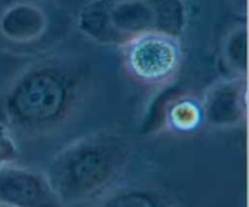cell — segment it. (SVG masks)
Listing matches in <instances>:
<instances>
[{"label":"cell","mask_w":249,"mask_h":207,"mask_svg":"<svg viewBox=\"0 0 249 207\" xmlns=\"http://www.w3.org/2000/svg\"><path fill=\"white\" fill-rule=\"evenodd\" d=\"M83 78L74 65L44 62L16 78L4 97V113L12 127L44 132L63 123L79 102Z\"/></svg>","instance_id":"1"},{"label":"cell","mask_w":249,"mask_h":207,"mask_svg":"<svg viewBox=\"0 0 249 207\" xmlns=\"http://www.w3.org/2000/svg\"><path fill=\"white\" fill-rule=\"evenodd\" d=\"M186 22L182 0H91L78 16V27L88 38L116 46L151 35L178 39Z\"/></svg>","instance_id":"2"},{"label":"cell","mask_w":249,"mask_h":207,"mask_svg":"<svg viewBox=\"0 0 249 207\" xmlns=\"http://www.w3.org/2000/svg\"><path fill=\"white\" fill-rule=\"evenodd\" d=\"M129 148L117 133L96 132L61 150L48 171L49 183L58 201L74 204L99 195L119 177Z\"/></svg>","instance_id":"3"},{"label":"cell","mask_w":249,"mask_h":207,"mask_svg":"<svg viewBox=\"0 0 249 207\" xmlns=\"http://www.w3.org/2000/svg\"><path fill=\"white\" fill-rule=\"evenodd\" d=\"M124 64L134 79L148 85L167 81L177 73L181 51L177 39L151 35L124 46Z\"/></svg>","instance_id":"4"},{"label":"cell","mask_w":249,"mask_h":207,"mask_svg":"<svg viewBox=\"0 0 249 207\" xmlns=\"http://www.w3.org/2000/svg\"><path fill=\"white\" fill-rule=\"evenodd\" d=\"M0 203L14 207H60L46 176L16 167H0Z\"/></svg>","instance_id":"5"},{"label":"cell","mask_w":249,"mask_h":207,"mask_svg":"<svg viewBox=\"0 0 249 207\" xmlns=\"http://www.w3.org/2000/svg\"><path fill=\"white\" fill-rule=\"evenodd\" d=\"M201 111L207 123L216 127H230L245 120L247 115L246 75L213 85L204 97Z\"/></svg>","instance_id":"6"},{"label":"cell","mask_w":249,"mask_h":207,"mask_svg":"<svg viewBox=\"0 0 249 207\" xmlns=\"http://www.w3.org/2000/svg\"><path fill=\"white\" fill-rule=\"evenodd\" d=\"M48 28V18L39 6L15 2L0 12V38L11 44H29L40 39Z\"/></svg>","instance_id":"7"},{"label":"cell","mask_w":249,"mask_h":207,"mask_svg":"<svg viewBox=\"0 0 249 207\" xmlns=\"http://www.w3.org/2000/svg\"><path fill=\"white\" fill-rule=\"evenodd\" d=\"M169 118L170 123L178 130H192L201 121V107L197 106L194 101L184 99L172 107Z\"/></svg>","instance_id":"8"},{"label":"cell","mask_w":249,"mask_h":207,"mask_svg":"<svg viewBox=\"0 0 249 207\" xmlns=\"http://www.w3.org/2000/svg\"><path fill=\"white\" fill-rule=\"evenodd\" d=\"M225 55L231 67L246 75L247 72V33L246 28L231 34L226 44Z\"/></svg>","instance_id":"9"},{"label":"cell","mask_w":249,"mask_h":207,"mask_svg":"<svg viewBox=\"0 0 249 207\" xmlns=\"http://www.w3.org/2000/svg\"><path fill=\"white\" fill-rule=\"evenodd\" d=\"M105 207H164L156 198L142 191H126L109 199Z\"/></svg>","instance_id":"10"},{"label":"cell","mask_w":249,"mask_h":207,"mask_svg":"<svg viewBox=\"0 0 249 207\" xmlns=\"http://www.w3.org/2000/svg\"><path fill=\"white\" fill-rule=\"evenodd\" d=\"M18 157L17 144L11 130L0 121V167L14 164Z\"/></svg>","instance_id":"11"},{"label":"cell","mask_w":249,"mask_h":207,"mask_svg":"<svg viewBox=\"0 0 249 207\" xmlns=\"http://www.w3.org/2000/svg\"><path fill=\"white\" fill-rule=\"evenodd\" d=\"M0 207H14V206H10V205H5V204L0 203Z\"/></svg>","instance_id":"12"}]
</instances>
